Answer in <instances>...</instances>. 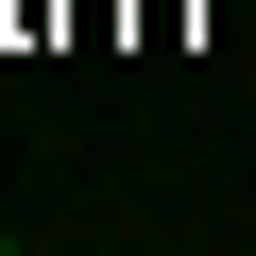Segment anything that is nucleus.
<instances>
[{
  "instance_id": "nucleus-1",
  "label": "nucleus",
  "mask_w": 256,
  "mask_h": 256,
  "mask_svg": "<svg viewBox=\"0 0 256 256\" xmlns=\"http://www.w3.org/2000/svg\"><path fill=\"white\" fill-rule=\"evenodd\" d=\"M0 256H18V239H0Z\"/></svg>"
}]
</instances>
